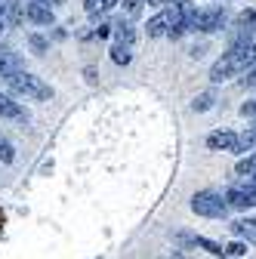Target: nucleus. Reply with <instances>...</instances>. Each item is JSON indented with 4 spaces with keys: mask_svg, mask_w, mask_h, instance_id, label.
<instances>
[{
    "mask_svg": "<svg viewBox=\"0 0 256 259\" xmlns=\"http://www.w3.org/2000/svg\"><path fill=\"white\" fill-rule=\"evenodd\" d=\"M207 148L210 151H235L238 148V133H232V130H213L207 136Z\"/></svg>",
    "mask_w": 256,
    "mask_h": 259,
    "instance_id": "obj_6",
    "label": "nucleus"
},
{
    "mask_svg": "<svg viewBox=\"0 0 256 259\" xmlns=\"http://www.w3.org/2000/svg\"><path fill=\"white\" fill-rule=\"evenodd\" d=\"M191 213H198V216H207V219H226L229 216V204L226 198H222L219 191H198L195 198H191Z\"/></svg>",
    "mask_w": 256,
    "mask_h": 259,
    "instance_id": "obj_4",
    "label": "nucleus"
},
{
    "mask_svg": "<svg viewBox=\"0 0 256 259\" xmlns=\"http://www.w3.org/2000/svg\"><path fill=\"white\" fill-rule=\"evenodd\" d=\"M148 4H154V7H167V4H173V0H148Z\"/></svg>",
    "mask_w": 256,
    "mask_h": 259,
    "instance_id": "obj_27",
    "label": "nucleus"
},
{
    "mask_svg": "<svg viewBox=\"0 0 256 259\" xmlns=\"http://www.w3.org/2000/svg\"><path fill=\"white\" fill-rule=\"evenodd\" d=\"M111 59L117 62V65H130L133 62V47H111Z\"/></svg>",
    "mask_w": 256,
    "mask_h": 259,
    "instance_id": "obj_17",
    "label": "nucleus"
},
{
    "mask_svg": "<svg viewBox=\"0 0 256 259\" xmlns=\"http://www.w3.org/2000/svg\"><path fill=\"white\" fill-rule=\"evenodd\" d=\"M195 247H201V250H207L213 256H226V247L216 244V241H210V238H204V235H195Z\"/></svg>",
    "mask_w": 256,
    "mask_h": 259,
    "instance_id": "obj_16",
    "label": "nucleus"
},
{
    "mask_svg": "<svg viewBox=\"0 0 256 259\" xmlns=\"http://www.w3.org/2000/svg\"><path fill=\"white\" fill-rule=\"evenodd\" d=\"M10 4H13V0H0V16H7V10H10Z\"/></svg>",
    "mask_w": 256,
    "mask_h": 259,
    "instance_id": "obj_26",
    "label": "nucleus"
},
{
    "mask_svg": "<svg viewBox=\"0 0 256 259\" xmlns=\"http://www.w3.org/2000/svg\"><path fill=\"white\" fill-rule=\"evenodd\" d=\"M0 117H16V120H28V114L19 108V102H13V96L0 93Z\"/></svg>",
    "mask_w": 256,
    "mask_h": 259,
    "instance_id": "obj_10",
    "label": "nucleus"
},
{
    "mask_svg": "<svg viewBox=\"0 0 256 259\" xmlns=\"http://www.w3.org/2000/svg\"><path fill=\"white\" fill-rule=\"evenodd\" d=\"M232 235L235 238H247L250 244H256V219H238V222H232Z\"/></svg>",
    "mask_w": 256,
    "mask_h": 259,
    "instance_id": "obj_11",
    "label": "nucleus"
},
{
    "mask_svg": "<svg viewBox=\"0 0 256 259\" xmlns=\"http://www.w3.org/2000/svg\"><path fill=\"white\" fill-rule=\"evenodd\" d=\"M142 4H145V0H123V13H126V19H136L139 13H142Z\"/></svg>",
    "mask_w": 256,
    "mask_h": 259,
    "instance_id": "obj_19",
    "label": "nucleus"
},
{
    "mask_svg": "<svg viewBox=\"0 0 256 259\" xmlns=\"http://www.w3.org/2000/svg\"><path fill=\"white\" fill-rule=\"evenodd\" d=\"M16 71H22V59L13 53V50H0V77H10V74H16Z\"/></svg>",
    "mask_w": 256,
    "mask_h": 259,
    "instance_id": "obj_9",
    "label": "nucleus"
},
{
    "mask_svg": "<svg viewBox=\"0 0 256 259\" xmlns=\"http://www.w3.org/2000/svg\"><path fill=\"white\" fill-rule=\"evenodd\" d=\"M4 28H7V22H4V16H0V31H4Z\"/></svg>",
    "mask_w": 256,
    "mask_h": 259,
    "instance_id": "obj_30",
    "label": "nucleus"
},
{
    "mask_svg": "<svg viewBox=\"0 0 256 259\" xmlns=\"http://www.w3.org/2000/svg\"><path fill=\"white\" fill-rule=\"evenodd\" d=\"M256 65V40H247V44H235L222 53L213 68H210V80L213 83H222V80H232L238 74H247Z\"/></svg>",
    "mask_w": 256,
    "mask_h": 259,
    "instance_id": "obj_1",
    "label": "nucleus"
},
{
    "mask_svg": "<svg viewBox=\"0 0 256 259\" xmlns=\"http://www.w3.org/2000/svg\"><path fill=\"white\" fill-rule=\"evenodd\" d=\"M226 25H229V10L219 4L195 10L188 19V31H201V34H213V31H222Z\"/></svg>",
    "mask_w": 256,
    "mask_h": 259,
    "instance_id": "obj_3",
    "label": "nucleus"
},
{
    "mask_svg": "<svg viewBox=\"0 0 256 259\" xmlns=\"http://www.w3.org/2000/svg\"><path fill=\"white\" fill-rule=\"evenodd\" d=\"M28 44H31V50H34V53H47V40H44V37H37V34H31V37H28Z\"/></svg>",
    "mask_w": 256,
    "mask_h": 259,
    "instance_id": "obj_22",
    "label": "nucleus"
},
{
    "mask_svg": "<svg viewBox=\"0 0 256 259\" xmlns=\"http://www.w3.org/2000/svg\"><path fill=\"white\" fill-rule=\"evenodd\" d=\"M96 34H99V37H108V34H111V25H108V22H102L99 28H96Z\"/></svg>",
    "mask_w": 256,
    "mask_h": 259,
    "instance_id": "obj_24",
    "label": "nucleus"
},
{
    "mask_svg": "<svg viewBox=\"0 0 256 259\" xmlns=\"http://www.w3.org/2000/svg\"><path fill=\"white\" fill-rule=\"evenodd\" d=\"M247 253V244L244 241H232V244H226V256L229 259H241Z\"/></svg>",
    "mask_w": 256,
    "mask_h": 259,
    "instance_id": "obj_20",
    "label": "nucleus"
},
{
    "mask_svg": "<svg viewBox=\"0 0 256 259\" xmlns=\"http://www.w3.org/2000/svg\"><path fill=\"white\" fill-rule=\"evenodd\" d=\"M232 28H235V31H256V10H244V13H238V19H235Z\"/></svg>",
    "mask_w": 256,
    "mask_h": 259,
    "instance_id": "obj_13",
    "label": "nucleus"
},
{
    "mask_svg": "<svg viewBox=\"0 0 256 259\" xmlns=\"http://www.w3.org/2000/svg\"><path fill=\"white\" fill-rule=\"evenodd\" d=\"M25 7V19L28 22H34V25H53V7L47 4H22Z\"/></svg>",
    "mask_w": 256,
    "mask_h": 259,
    "instance_id": "obj_7",
    "label": "nucleus"
},
{
    "mask_svg": "<svg viewBox=\"0 0 256 259\" xmlns=\"http://www.w3.org/2000/svg\"><path fill=\"white\" fill-rule=\"evenodd\" d=\"M7 87L16 93V96H25V99H34V102H47L53 99V87L37 77V74H31V71H16L7 77Z\"/></svg>",
    "mask_w": 256,
    "mask_h": 259,
    "instance_id": "obj_2",
    "label": "nucleus"
},
{
    "mask_svg": "<svg viewBox=\"0 0 256 259\" xmlns=\"http://www.w3.org/2000/svg\"><path fill=\"white\" fill-rule=\"evenodd\" d=\"M213 105H216V93H213V90H207V93L195 96V102H191V111H210Z\"/></svg>",
    "mask_w": 256,
    "mask_h": 259,
    "instance_id": "obj_14",
    "label": "nucleus"
},
{
    "mask_svg": "<svg viewBox=\"0 0 256 259\" xmlns=\"http://www.w3.org/2000/svg\"><path fill=\"white\" fill-rule=\"evenodd\" d=\"M111 7H117V0H105L102 4V10H111Z\"/></svg>",
    "mask_w": 256,
    "mask_h": 259,
    "instance_id": "obj_28",
    "label": "nucleus"
},
{
    "mask_svg": "<svg viewBox=\"0 0 256 259\" xmlns=\"http://www.w3.org/2000/svg\"><path fill=\"white\" fill-rule=\"evenodd\" d=\"M111 34H114V40H117V47H133V40H136V28L130 25V22H114L111 25Z\"/></svg>",
    "mask_w": 256,
    "mask_h": 259,
    "instance_id": "obj_8",
    "label": "nucleus"
},
{
    "mask_svg": "<svg viewBox=\"0 0 256 259\" xmlns=\"http://www.w3.org/2000/svg\"><path fill=\"white\" fill-rule=\"evenodd\" d=\"M241 83H244V87H247V90H256V65H253V68H250V71H247V77H244V80H241Z\"/></svg>",
    "mask_w": 256,
    "mask_h": 259,
    "instance_id": "obj_23",
    "label": "nucleus"
},
{
    "mask_svg": "<svg viewBox=\"0 0 256 259\" xmlns=\"http://www.w3.org/2000/svg\"><path fill=\"white\" fill-rule=\"evenodd\" d=\"M16 160V148L7 136H0V164H13Z\"/></svg>",
    "mask_w": 256,
    "mask_h": 259,
    "instance_id": "obj_18",
    "label": "nucleus"
},
{
    "mask_svg": "<svg viewBox=\"0 0 256 259\" xmlns=\"http://www.w3.org/2000/svg\"><path fill=\"white\" fill-rule=\"evenodd\" d=\"M226 204H229V210H250V207H256V191H250V188H241L238 182H232L229 188H226Z\"/></svg>",
    "mask_w": 256,
    "mask_h": 259,
    "instance_id": "obj_5",
    "label": "nucleus"
},
{
    "mask_svg": "<svg viewBox=\"0 0 256 259\" xmlns=\"http://www.w3.org/2000/svg\"><path fill=\"white\" fill-rule=\"evenodd\" d=\"M188 53H191V59H201V56H204V47H191Z\"/></svg>",
    "mask_w": 256,
    "mask_h": 259,
    "instance_id": "obj_25",
    "label": "nucleus"
},
{
    "mask_svg": "<svg viewBox=\"0 0 256 259\" xmlns=\"http://www.w3.org/2000/svg\"><path fill=\"white\" fill-rule=\"evenodd\" d=\"M170 238H173V244H179V247H195V235H188V232H173Z\"/></svg>",
    "mask_w": 256,
    "mask_h": 259,
    "instance_id": "obj_21",
    "label": "nucleus"
},
{
    "mask_svg": "<svg viewBox=\"0 0 256 259\" xmlns=\"http://www.w3.org/2000/svg\"><path fill=\"white\" fill-rule=\"evenodd\" d=\"M22 19H25V7H22V0H13L10 10H7V16H4V22L16 28V25H22Z\"/></svg>",
    "mask_w": 256,
    "mask_h": 259,
    "instance_id": "obj_15",
    "label": "nucleus"
},
{
    "mask_svg": "<svg viewBox=\"0 0 256 259\" xmlns=\"http://www.w3.org/2000/svg\"><path fill=\"white\" fill-rule=\"evenodd\" d=\"M62 4H65V0H50V7H62Z\"/></svg>",
    "mask_w": 256,
    "mask_h": 259,
    "instance_id": "obj_29",
    "label": "nucleus"
},
{
    "mask_svg": "<svg viewBox=\"0 0 256 259\" xmlns=\"http://www.w3.org/2000/svg\"><path fill=\"white\" fill-rule=\"evenodd\" d=\"M148 37H167V31H170V22H167V13H157L154 19H148Z\"/></svg>",
    "mask_w": 256,
    "mask_h": 259,
    "instance_id": "obj_12",
    "label": "nucleus"
}]
</instances>
